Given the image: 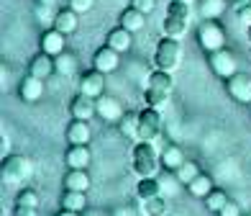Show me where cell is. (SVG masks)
Listing matches in <instances>:
<instances>
[{
	"mask_svg": "<svg viewBox=\"0 0 251 216\" xmlns=\"http://www.w3.org/2000/svg\"><path fill=\"white\" fill-rule=\"evenodd\" d=\"M179 62H182V44H179V39H172V36L159 39L156 49H154V67L156 70L172 72V70L179 67Z\"/></svg>",
	"mask_w": 251,
	"mask_h": 216,
	"instance_id": "obj_1",
	"label": "cell"
},
{
	"mask_svg": "<svg viewBox=\"0 0 251 216\" xmlns=\"http://www.w3.org/2000/svg\"><path fill=\"white\" fill-rule=\"evenodd\" d=\"M131 165H133V173L139 175V178L156 175V170H159V154L154 150V144L151 142H136Z\"/></svg>",
	"mask_w": 251,
	"mask_h": 216,
	"instance_id": "obj_2",
	"label": "cell"
},
{
	"mask_svg": "<svg viewBox=\"0 0 251 216\" xmlns=\"http://www.w3.org/2000/svg\"><path fill=\"white\" fill-rule=\"evenodd\" d=\"M33 175V162L31 157L26 154H8L3 160V180L8 185H16V183H24Z\"/></svg>",
	"mask_w": 251,
	"mask_h": 216,
	"instance_id": "obj_3",
	"label": "cell"
},
{
	"mask_svg": "<svg viewBox=\"0 0 251 216\" xmlns=\"http://www.w3.org/2000/svg\"><path fill=\"white\" fill-rule=\"evenodd\" d=\"M208 64L215 77L221 80H228L238 72V62H236V54L228 52V49H215V52H208Z\"/></svg>",
	"mask_w": 251,
	"mask_h": 216,
	"instance_id": "obj_4",
	"label": "cell"
},
{
	"mask_svg": "<svg viewBox=\"0 0 251 216\" xmlns=\"http://www.w3.org/2000/svg\"><path fill=\"white\" fill-rule=\"evenodd\" d=\"M198 41L205 52H215L226 47V31L218 21H202L198 26Z\"/></svg>",
	"mask_w": 251,
	"mask_h": 216,
	"instance_id": "obj_5",
	"label": "cell"
},
{
	"mask_svg": "<svg viewBox=\"0 0 251 216\" xmlns=\"http://www.w3.org/2000/svg\"><path fill=\"white\" fill-rule=\"evenodd\" d=\"M162 126H164V121H162V111L159 108H146L141 111V116H139V142H154L159 134H162Z\"/></svg>",
	"mask_w": 251,
	"mask_h": 216,
	"instance_id": "obj_6",
	"label": "cell"
},
{
	"mask_svg": "<svg viewBox=\"0 0 251 216\" xmlns=\"http://www.w3.org/2000/svg\"><path fill=\"white\" fill-rule=\"evenodd\" d=\"M226 90L236 103H251V75L249 72H236L233 77L226 80Z\"/></svg>",
	"mask_w": 251,
	"mask_h": 216,
	"instance_id": "obj_7",
	"label": "cell"
},
{
	"mask_svg": "<svg viewBox=\"0 0 251 216\" xmlns=\"http://www.w3.org/2000/svg\"><path fill=\"white\" fill-rule=\"evenodd\" d=\"M98 116H100L102 121H108V123H118V121L126 116V111H123V106H121L118 98L102 93V95L98 98Z\"/></svg>",
	"mask_w": 251,
	"mask_h": 216,
	"instance_id": "obj_8",
	"label": "cell"
},
{
	"mask_svg": "<svg viewBox=\"0 0 251 216\" xmlns=\"http://www.w3.org/2000/svg\"><path fill=\"white\" fill-rule=\"evenodd\" d=\"M70 113H72V119H79V121H90L98 113V100L95 98H90L85 93H77L72 98V103H70Z\"/></svg>",
	"mask_w": 251,
	"mask_h": 216,
	"instance_id": "obj_9",
	"label": "cell"
},
{
	"mask_svg": "<svg viewBox=\"0 0 251 216\" xmlns=\"http://www.w3.org/2000/svg\"><path fill=\"white\" fill-rule=\"evenodd\" d=\"M118 62H121V54L116 49H110L108 44L105 47H100L95 54H93V67L95 70H100L102 75H110L118 70Z\"/></svg>",
	"mask_w": 251,
	"mask_h": 216,
	"instance_id": "obj_10",
	"label": "cell"
},
{
	"mask_svg": "<svg viewBox=\"0 0 251 216\" xmlns=\"http://www.w3.org/2000/svg\"><path fill=\"white\" fill-rule=\"evenodd\" d=\"M102 90H105V75H102L100 70H90V72H85L82 75V80H79V93H85V95H90V98H100L102 95Z\"/></svg>",
	"mask_w": 251,
	"mask_h": 216,
	"instance_id": "obj_11",
	"label": "cell"
},
{
	"mask_svg": "<svg viewBox=\"0 0 251 216\" xmlns=\"http://www.w3.org/2000/svg\"><path fill=\"white\" fill-rule=\"evenodd\" d=\"M39 47H41V52H47V54L56 57V54H62V52L67 49V36H64L62 31H56V29L51 26V29H47V31L41 33Z\"/></svg>",
	"mask_w": 251,
	"mask_h": 216,
	"instance_id": "obj_12",
	"label": "cell"
},
{
	"mask_svg": "<svg viewBox=\"0 0 251 216\" xmlns=\"http://www.w3.org/2000/svg\"><path fill=\"white\" fill-rule=\"evenodd\" d=\"M105 44H108L110 49H116L118 54L128 52V49H131V44H133V31L123 29V26L110 29V31H108V36H105Z\"/></svg>",
	"mask_w": 251,
	"mask_h": 216,
	"instance_id": "obj_13",
	"label": "cell"
},
{
	"mask_svg": "<svg viewBox=\"0 0 251 216\" xmlns=\"http://www.w3.org/2000/svg\"><path fill=\"white\" fill-rule=\"evenodd\" d=\"M77 18H79V13L67 5V8H62V10H56L54 29H56V31H62L64 36H70V33H75V31L79 29V21H77Z\"/></svg>",
	"mask_w": 251,
	"mask_h": 216,
	"instance_id": "obj_14",
	"label": "cell"
},
{
	"mask_svg": "<svg viewBox=\"0 0 251 216\" xmlns=\"http://www.w3.org/2000/svg\"><path fill=\"white\" fill-rule=\"evenodd\" d=\"M28 75L39 77V80H47V77H51V75H54V57L47 54V52H39V54L31 60V64H28Z\"/></svg>",
	"mask_w": 251,
	"mask_h": 216,
	"instance_id": "obj_15",
	"label": "cell"
},
{
	"mask_svg": "<svg viewBox=\"0 0 251 216\" xmlns=\"http://www.w3.org/2000/svg\"><path fill=\"white\" fill-rule=\"evenodd\" d=\"M67 165H70L72 170H87L90 165V150H87V144H70V150H67Z\"/></svg>",
	"mask_w": 251,
	"mask_h": 216,
	"instance_id": "obj_16",
	"label": "cell"
},
{
	"mask_svg": "<svg viewBox=\"0 0 251 216\" xmlns=\"http://www.w3.org/2000/svg\"><path fill=\"white\" fill-rule=\"evenodd\" d=\"M67 139H70V144H90V139H93L90 123L79 121V119H72L70 126H67Z\"/></svg>",
	"mask_w": 251,
	"mask_h": 216,
	"instance_id": "obj_17",
	"label": "cell"
},
{
	"mask_svg": "<svg viewBox=\"0 0 251 216\" xmlns=\"http://www.w3.org/2000/svg\"><path fill=\"white\" fill-rule=\"evenodd\" d=\"M18 93H21V98H24L26 103H36V100H41V95H44V80H39V77L28 75L26 80L21 83Z\"/></svg>",
	"mask_w": 251,
	"mask_h": 216,
	"instance_id": "obj_18",
	"label": "cell"
},
{
	"mask_svg": "<svg viewBox=\"0 0 251 216\" xmlns=\"http://www.w3.org/2000/svg\"><path fill=\"white\" fill-rule=\"evenodd\" d=\"M77 67H79L77 57L70 54L67 49H64L62 54H56V57H54V72L59 75V77H72V75L77 72Z\"/></svg>",
	"mask_w": 251,
	"mask_h": 216,
	"instance_id": "obj_19",
	"label": "cell"
},
{
	"mask_svg": "<svg viewBox=\"0 0 251 216\" xmlns=\"http://www.w3.org/2000/svg\"><path fill=\"white\" fill-rule=\"evenodd\" d=\"M226 8H228L226 0H198V10L202 21H218Z\"/></svg>",
	"mask_w": 251,
	"mask_h": 216,
	"instance_id": "obj_20",
	"label": "cell"
},
{
	"mask_svg": "<svg viewBox=\"0 0 251 216\" xmlns=\"http://www.w3.org/2000/svg\"><path fill=\"white\" fill-rule=\"evenodd\" d=\"M121 26L123 29H128V31H141L144 26H146V16L141 13V10H136V8H126L123 13H121Z\"/></svg>",
	"mask_w": 251,
	"mask_h": 216,
	"instance_id": "obj_21",
	"label": "cell"
},
{
	"mask_svg": "<svg viewBox=\"0 0 251 216\" xmlns=\"http://www.w3.org/2000/svg\"><path fill=\"white\" fill-rule=\"evenodd\" d=\"M139 116H141V113L131 111V113H126V116L118 121V131L126 136V139L139 142Z\"/></svg>",
	"mask_w": 251,
	"mask_h": 216,
	"instance_id": "obj_22",
	"label": "cell"
},
{
	"mask_svg": "<svg viewBox=\"0 0 251 216\" xmlns=\"http://www.w3.org/2000/svg\"><path fill=\"white\" fill-rule=\"evenodd\" d=\"M187 18H177V16H167L164 24H162V31L164 36H172V39H182L187 33Z\"/></svg>",
	"mask_w": 251,
	"mask_h": 216,
	"instance_id": "obj_23",
	"label": "cell"
},
{
	"mask_svg": "<svg viewBox=\"0 0 251 216\" xmlns=\"http://www.w3.org/2000/svg\"><path fill=\"white\" fill-rule=\"evenodd\" d=\"M64 188L67 190H87L90 188V175L85 173V170H72L70 167V173L64 175Z\"/></svg>",
	"mask_w": 251,
	"mask_h": 216,
	"instance_id": "obj_24",
	"label": "cell"
},
{
	"mask_svg": "<svg viewBox=\"0 0 251 216\" xmlns=\"http://www.w3.org/2000/svg\"><path fill=\"white\" fill-rule=\"evenodd\" d=\"M87 206V196L82 190H67L64 196H62V209L67 211H77V214H82Z\"/></svg>",
	"mask_w": 251,
	"mask_h": 216,
	"instance_id": "obj_25",
	"label": "cell"
},
{
	"mask_svg": "<svg viewBox=\"0 0 251 216\" xmlns=\"http://www.w3.org/2000/svg\"><path fill=\"white\" fill-rule=\"evenodd\" d=\"M141 216H167V198L151 196L141 201Z\"/></svg>",
	"mask_w": 251,
	"mask_h": 216,
	"instance_id": "obj_26",
	"label": "cell"
},
{
	"mask_svg": "<svg viewBox=\"0 0 251 216\" xmlns=\"http://www.w3.org/2000/svg\"><path fill=\"white\" fill-rule=\"evenodd\" d=\"M149 88L154 90H164V93H172L175 90V80H172V72H164V70H154L149 75Z\"/></svg>",
	"mask_w": 251,
	"mask_h": 216,
	"instance_id": "obj_27",
	"label": "cell"
},
{
	"mask_svg": "<svg viewBox=\"0 0 251 216\" xmlns=\"http://www.w3.org/2000/svg\"><path fill=\"white\" fill-rule=\"evenodd\" d=\"M136 196L141 201L144 198H151V196H162V188H159V178L151 175V178H141L139 185H136Z\"/></svg>",
	"mask_w": 251,
	"mask_h": 216,
	"instance_id": "obj_28",
	"label": "cell"
},
{
	"mask_svg": "<svg viewBox=\"0 0 251 216\" xmlns=\"http://www.w3.org/2000/svg\"><path fill=\"white\" fill-rule=\"evenodd\" d=\"M182 162H185V152H182L179 147L172 144V147H167V150L162 152V167L164 170H172V173H175Z\"/></svg>",
	"mask_w": 251,
	"mask_h": 216,
	"instance_id": "obj_29",
	"label": "cell"
},
{
	"mask_svg": "<svg viewBox=\"0 0 251 216\" xmlns=\"http://www.w3.org/2000/svg\"><path fill=\"white\" fill-rule=\"evenodd\" d=\"M179 178L175 173H162L159 175V188H162V196L164 198H175L177 193H179Z\"/></svg>",
	"mask_w": 251,
	"mask_h": 216,
	"instance_id": "obj_30",
	"label": "cell"
},
{
	"mask_svg": "<svg viewBox=\"0 0 251 216\" xmlns=\"http://www.w3.org/2000/svg\"><path fill=\"white\" fill-rule=\"evenodd\" d=\"M210 190H213V180L208 175H202V173L187 185V193H190V196H195V198H205Z\"/></svg>",
	"mask_w": 251,
	"mask_h": 216,
	"instance_id": "obj_31",
	"label": "cell"
},
{
	"mask_svg": "<svg viewBox=\"0 0 251 216\" xmlns=\"http://www.w3.org/2000/svg\"><path fill=\"white\" fill-rule=\"evenodd\" d=\"M175 175L179 178V183H182V185H190L192 180H195V178L200 175V167H198L195 162H192V160H185V162H182V165L175 170Z\"/></svg>",
	"mask_w": 251,
	"mask_h": 216,
	"instance_id": "obj_32",
	"label": "cell"
},
{
	"mask_svg": "<svg viewBox=\"0 0 251 216\" xmlns=\"http://www.w3.org/2000/svg\"><path fill=\"white\" fill-rule=\"evenodd\" d=\"M228 203V193L221 190V188H213L208 196H205V206H208V211L213 214H221V209Z\"/></svg>",
	"mask_w": 251,
	"mask_h": 216,
	"instance_id": "obj_33",
	"label": "cell"
},
{
	"mask_svg": "<svg viewBox=\"0 0 251 216\" xmlns=\"http://www.w3.org/2000/svg\"><path fill=\"white\" fill-rule=\"evenodd\" d=\"M33 16H36V21H39L41 26H47V29H51V26H54V18H56V8L36 3V8H33Z\"/></svg>",
	"mask_w": 251,
	"mask_h": 216,
	"instance_id": "obj_34",
	"label": "cell"
},
{
	"mask_svg": "<svg viewBox=\"0 0 251 216\" xmlns=\"http://www.w3.org/2000/svg\"><path fill=\"white\" fill-rule=\"evenodd\" d=\"M169 95L172 93H164V90H154V88H146V93H144V100H146V106H151V108H162Z\"/></svg>",
	"mask_w": 251,
	"mask_h": 216,
	"instance_id": "obj_35",
	"label": "cell"
},
{
	"mask_svg": "<svg viewBox=\"0 0 251 216\" xmlns=\"http://www.w3.org/2000/svg\"><path fill=\"white\" fill-rule=\"evenodd\" d=\"M167 16H177V18H187V21H190L192 8H190L187 0H172V3H169V8H167Z\"/></svg>",
	"mask_w": 251,
	"mask_h": 216,
	"instance_id": "obj_36",
	"label": "cell"
},
{
	"mask_svg": "<svg viewBox=\"0 0 251 216\" xmlns=\"http://www.w3.org/2000/svg\"><path fill=\"white\" fill-rule=\"evenodd\" d=\"M16 206H28V209H39V193L36 190H21L16 196Z\"/></svg>",
	"mask_w": 251,
	"mask_h": 216,
	"instance_id": "obj_37",
	"label": "cell"
},
{
	"mask_svg": "<svg viewBox=\"0 0 251 216\" xmlns=\"http://www.w3.org/2000/svg\"><path fill=\"white\" fill-rule=\"evenodd\" d=\"M131 8L141 10L144 16H149V13H154V8H156V0H131Z\"/></svg>",
	"mask_w": 251,
	"mask_h": 216,
	"instance_id": "obj_38",
	"label": "cell"
},
{
	"mask_svg": "<svg viewBox=\"0 0 251 216\" xmlns=\"http://www.w3.org/2000/svg\"><path fill=\"white\" fill-rule=\"evenodd\" d=\"M93 5H95V0H70V8L77 10L79 16H82V13H90V10H93Z\"/></svg>",
	"mask_w": 251,
	"mask_h": 216,
	"instance_id": "obj_39",
	"label": "cell"
},
{
	"mask_svg": "<svg viewBox=\"0 0 251 216\" xmlns=\"http://www.w3.org/2000/svg\"><path fill=\"white\" fill-rule=\"evenodd\" d=\"M218 216H241V206H238L236 201H228L226 206L221 209V214Z\"/></svg>",
	"mask_w": 251,
	"mask_h": 216,
	"instance_id": "obj_40",
	"label": "cell"
},
{
	"mask_svg": "<svg viewBox=\"0 0 251 216\" xmlns=\"http://www.w3.org/2000/svg\"><path fill=\"white\" fill-rule=\"evenodd\" d=\"M226 3H228V8H231V10H236V13H238V10H244L246 5H251V0H226Z\"/></svg>",
	"mask_w": 251,
	"mask_h": 216,
	"instance_id": "obj_41",
	"label": "cell"
},
{
	"mask_svg": "<svg viewBox=\"0 0 251 216\" xmlns=\"http://www.w3.org/2000/svg\"><path fill=\"white\" fill-rule=\"evenodd\" d=\"M238 18H241V24H246V26H251V5H246L244 10H238L236 13Z\"/></svg>",
	"mask_w": 251,
	"mask_h": 216,
	"instance_id": "obj_42",
	"label": "cell"
},
{
	"mask_svg": "<svg viewBox=\"0 0 251 216\" xmlns=\"http://www.w3.org/2000/svg\"><path fill=\"white\" fill-rule=\"evenodd\" d=\"M13 216H36V209H28V206H16Z\"/></svg>",
	"mask_w": 251,
	"mask_h": 216,
	"instance_id": "obj_43",
	"label": "cell"
},
{
	"mask_svg": "<svg viewBox=\"0 0 251 216\" xmlns=\"http://www.w3.org/2000/svg\"><path fill=\"white\" fill-rule=\"evenodd\" d=\"M0 150H3V154L8 157V152H10V142H8V134H3V142H0Z\"/></svg>",
	"mask_w": 251,
	"mask_h": 216,
	"instance_id": "obj_44",
	"label": "cell"
},
{
	"mask_svg": "<svg viewBox=\"0 0 251 216\" xmlns=\"http://www.w3.org/2000/svg\"><path fill=\"white\" fill-rule=\"evenodd\" d=\"M36 3H41V5H51V8H56V5H59V0H36Z\"/></svg>",
	"mask_w": 251,
	"mask_h": 216,
	"instance_id": "obj_45",
	"label": "cell"
},
{
	"mask_svg": "<svg viewBox=\"0 0 251 216\" xmlns=\"http://www.w3.org/2000/svg\"><path fill=\"white\" fill-rule=\"evenodd\" d=\"M116 216H136L131 209H121V211H116Z\"/></svg>",
	"mask_w": 251,
	"mask_h": 216,
	"instance_id": "obj_46",
	"label": "cell"
},
{
	"mask_svg": "<svg viewBox=\"0 0 251 216\" xmlns=\"http://www.w3.org/2000/svg\"><path fill=\"white\" fill-rule=\"evenodd\" d=\"M56 216H79L77 211H67V209H62V214H56Z\"/></svg>",
	"mask_w": 251,
	"mask_h": 216,
	"instance_id": "obj_47",
	"label": "cell"
},
{
	"mask_svg": "<svg viewBox=\"0 0 251 216\" xmlns=\"http://www.w3.org/2000/svg\"><path fill=\"white\" fill-rule=\"evenodd\" d=\"M249 41H251V26H249Z\"/></svg>",
	"mask_w": 251,
	"mask_h": 216,
	"instance_id": "obj_48",
	"label": "cell"
},
{
	"mask_svg": "<svg viewBox=\"0 0 251 216\" xmlns=\"http://www.w3.org/2000/svg\"><path fill=\"white\" fill-rule=\"evenodd\" d=\"M187 3H192V0H187Z\"/></svg>",
	"mask_w": 251,
	"mask_h": 216,
	"instance_id": "obj_49",
	"label": "cell"
}]
</instances>
